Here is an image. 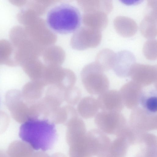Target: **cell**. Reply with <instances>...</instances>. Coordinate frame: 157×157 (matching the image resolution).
Returning a JSON list of instances; mask_svg holds the SVG:
<instances>
[{"label": "cell", "instance_id": "7a4b0ae2", "mask_svg": "<svg viewBox=\"0 0 157 157\" xmlns=\"http://www.w3.org/2000/svg\"><path fill=\"white\" fill-rule=\"evenodd\" d=\"M82 16L75 6L63 3L54 7L48 12L46 22L53 31L60 34L74 32L80 26Z\"/></svg>", "mask_w": 157, "mask_h": 157}, {"label": "cell", "instance_id": "484cf974", "mask_svg": "<svg viewBox=\"0 0 157 157\" xmlns=\"http://www.w3.org/2000/svg\"><path fill=\"white\" fill-rule=\"evenodd\" d=\"M51 156V157H67L64 154L60 152L55 153L52 155Z\"/></svg>", "mask_w": 157, "mask_h": 157}, {"label": "cell", "instance_id": "277c9868", "mask_svg": "<svg viewBox=\"0 0 157 157\" xmlns=\"http://www.w3.org/2000/svg\"><path fill=\"white\" fill-rule=\"evenodd\" d=\"M104 72L95 62L88 65L83 70L82 81L89 94L100 95L108 90L109 82Z\"/></svg>", "mask_w": 157, "mask_h": 157}, {"label": "cell", "instance_id": "44dd1931", "mask_svg": "<svg viewBox=\"0 0 157 157\" xmlns=\"http://www.w3.org/2000/svg\"><path fill=\"white\" fill-rule=\"evenodd\" d=\"M89 23L94 30L100 32L107 26L108 19L107 14L100 11L94 12L89 17Z\"/></svg>", "mask_w": 157, "mask_h": 157}, {"label": "cell", "instance_id": "4316f807", "mask_svg": "<svg viewBox=\"0 0 157 157\" xmlns=\"http://www.w3.org/2000/svg\"><path fill=\"white\" fill-rule=\"evenodd\" d=\"M0 157H9L7 155L3 152L0 151Z\"/></svg>", "mask_w": 157, "mask_h": 157}, {"label": "cell", "instance_id": "5b68a950", "mask_svg": "<svg viewBox=\"0 0 157 157\" xmlns=\"http://www.w3.org/2000/svg\"><path fill=\"white\" fill-rule=\"evenodd\" d=\"M94 122L98 129L105 133L117 136L128 122L120 112L102 111L95 116Z\"/></svg>", "mask_w": 157, "mask_h": 157}, {"label": "cell", "instance_id": "9a60e30c", "mask_svg": "<svg viewBox=\"0 0 157 157\" xmlns=\"http://www.w3.org/2000/svg\"><path fill=\"white\" fill-rule=\"evenodd\" d=\"M141 107L153 113L157 111V90L156 86H148L143 89L139 99Z\"/></svg>", "mask_w": 157, "mask_h": 157}, {"label": "cell", "instance_id": "ac0fdd59", "mask_svg": "<svg viewBox=\"0 0 157 157\" xmlns=\"http://www.w3.org/2000/svg\"><path fill=\"white\" fill-rule=\"evenodd\" d=\"M35 152L27 143L20 140H16L9 145L7 151L9 157H33Z\"/></svg>", "mask_w": 157, "mask_h": 157}, {"label": "cell", "instance_id": "8992f818", "mask_svg": "<svg viewBox=\"0 0 157 157\" xmlns=\"http://www.w3.org/2000/svg\"><path fill=\"white\" fill-rule=\"evenodd\" d=\"M128 122L135 133L142 134L157 129V115L138 106L132 109Z\"/></svg>", "mask_w": 157, "mask_h": 157}, {"label": "cell", "instance_id": "ffe728a7", "mask_svg": "<svg viewBox=\"0 0 157 157\" xmlns=\"http://www.w3.org/2000/svg\"><path fill=\"white\" fill-rule=\"evenodd\" d=\"M116 53L108 48H104L98 53L95 62L104 71L112 69L114 64Z\"/></svg>", "mask_w": 157, "mask_h": 157}, {"label": "cell", "instance_id": "8fae6325", "mask_svg": "<svg viewBox=\"0 0 157 157\" xmlns=\"http://www.w3.org/2000/svg\"><path fill=\"white\" fill-rule=\"evenodd\" d=\"M143 88L132 81L124 84L119 91L124 105L127 108L132 109L138 107Z\"/></svg>", "mask_w": 157, "mask_h": 157}, {"label": "cell", "instance_id": "4fadbf2b", "mask_svg": "<svg viewBox=\"0 0 157 157\" xmlns=\"http://www.w3.org/2000/svg\"><path fill=\"white\" fill-rule=\"evenodd\" d=\"M130 144L125 130L111 141L107 150L98 156L101 157H125Z\"/></svg>", "mask_w": 157, "mask_h": 157}, {"label": "cell", "instance_id": "cb8c5ba5", "mask_svg": "<svg viewBox=\"0 0 157 157\" xmlns=\"http://www.w3.org/2000/svg\"><path fill=\"white\" fill-rule=\"evenodd\" d=\"M134 157H157V155L144 147L140 146V150Z\"/></svg>", "mask_w": 157, "mask_h": 157}, {"label": "cell", "instance_id": "9c48e42d", "mask_svg": "<svg viewBox=\"0 0 157 157\" xmlns=\"http://www.w3.org/2000/svg\"><path fill=\"white\" fill-rule=\"evenodd\" d=\"M97 99L102 111L120 112L124 106L119 91L116 90H108L99 95Z\"/></svg>", "mask_w": 157, "mask_h": 157}, {"label": "cell", "instance_id": "d4e9b609", "mask_svg": "<svg viewBox=\"0 0 157 157\" xmlns=\"http://www.w3.org/2000/svg\"><path fill=\"white\" fill-rule=\"evenodd\" d=\"M33 157H51L44 151H41L35 152Z\"/></svg>", "mask_w": 157, "mask_h": 157}, {"label": "cell", "instance_id": "7c38bea8", "mask_svg": "<svg viewBox=\"0 0 157 157\" xmlns=\"http://www.w3.org/2000/svg\"><path fill=\"white\" fill-rule=\"evenodd\" d=\"M66 125L67 126L66 140L69 146L81 140L87 132L84 121L78 116L70 119Z\"/></svg>", "mask_w": 157, "mask_h": 157}, {"label": "cell", "instance_id": "e0dca14e", "mask_svg": "<svg viewBox=\"0 0 157 157\" xmlns=\"http://www.w3.org/2000/svg\"><path fill=\"white\" fill-rule=\"evenodd\" d=\"M78 104V113L84 118H91L98 113L99 108L97 99L93 97H84L80 99Z\"/></svg>", "mask_w": 157, "mask_h": 157}, {"label": "cell", "instance_id": "83f0119b", "mask_svg": "<svg viewBox=\"0 0 157 157\" xmlns=\"http://www.w3.org/2000/svg\"></svg>", "mask_w": 157, "mask_h": 157}, {"label": "cell", "instance_id": "ba28073f", "mask_svg": "<svg viewBox=\"0 0 157 157\" xmlns=\"http://www.w3.org/2000/svg\"><path fill=\"white\" fill-rule=\"evenodd\" d=\"M129 77L132 81L143 87L156 83L157 66L136 63L132 68Z\"/></svg>", "mask_w": 157, "mask_h": 157}, {"label": "cell", "instance_id": "2e32d148", "mask_svg": "<svg viewBox=\"0 0 157 157\" xmlns=\"http://www.w3.org/2000/svg\"><path fill=\"white\" fill-rule=\"evenodd\" d=\"M78 116L76 109L69 105L60 106L49 117L47 120L54 124H65L72 118Z\"/></svg>", "mask_w": 157, "mask_h": 157}, {"label": "cell", "instance_id": "603a6c76", "mask_svg": "<svg viewBox=\"0 0 157 157\" xmlns=\"http://www.w3.org/2000/svg\"><path fill=\"white\" fill-rule=\"evenodd\" d=\"M157 41L154 39H148L144 44L143 53L146 58L150 60H156L157 58Z\"/></svg>", "mask_w": 157, "mask_h": 157}, {"label": "cell", "instance_id": "5bb4252c", "mask_svg": "<svg viewBox=\"0 0 157 157\" xmlns=\"http://www.w3.org/2000/svg\"><path fill=\"white\" fill-rule=\"evenodd\" d=\"M114 28L117 33L125 37H129L134 35L138 30L136 22L129 17L119 16L116 17L113 21Z\"/></svg>", "mask_w": 157, "mask_h": 157}, {"label": "cell", "instance_id": "d6986e66", "mask_svg": "<svg viewBox=\"0 0 157 157\" xmlns=\"http://www.w3.org/2000/svg\"><path fill=\"white\" fill-rule=\"evenodd\" d=\"M157 17L144 15L141 22L140 29L141 33L145 38H154L157 34Z\"/></svg>", "mask_w": 157, "mask_h": 157}, {"label": "cell", "instance_id": "52a82bcc", "mask_svg": "<svg viewBox=\"0 0 157 157\" xmlns=\"http://www.w3.org/2000/svg\"><path fill=\"white\" fill-rule=\"evenodd\" d=\"M64 92L56 86H48L45 90L44 97L40 100L43 118L47 119L52 112L61 106L64 101Z\"/></svg>", "mask_w": 157, "mask_h": 157}, {"label": "cell", "instance_id": "7402d4cb", "mask_svg": "<svg viewBox=\"0 0 157 157\" xmlns=\"http://www.w3.org/2000/svg\"><path fill=\"white\" fill-rule=\"evenodd\" d=\"M81 96V90L79 88L74 86L64 91V101L69 105H74L78 104Z\"/></svg>", "mask_w": 157, "mask_h": 157}, {"label": "cell", "instance_id": "6da1fadb", "mask_svg": "<svg viewBox=\"0 0 157 157\" xmlns=\"http://www.w3.org/2000/svg\"><path fill=\"white\" fill-rule=\"evenodd\" d=\"M19 136L34 150L44 151L52 148L57 137L54 124L47 119L38 118L25 121L20 126Z\"/></svg>", "mask_w": 157, "mask_h": 157}, {"label": "cell", "instance_id": "3957f363", "mask_svg": "<svg viewBox=\"0 0 157 157\" xmlns=\"http://www.w3.org/2000/svg\"><path fill=\"white\" fill-rule=\"evenodd\" d=\"M111 141L106 135L98 129L86 132L83 137L70 146V157H93L106 151Z\"/></svg>", "mask_w": 157, "mask_h": 157}, {"label": "cell", "instance_id": "30bf717a", "mask_svg": "<svg viewBox=\"0 0 157 157\" xmlns=\"http://www.w3.org/2000/svg\"><path fill=\"white\" fill-rule=\"evenodd\" d=\"M136 58L131 52L123 50L116 53L112 70L119 77H129L132 68L136 63Z\"/></svg>", "mask_w": 157, "mask_h": 157}]
</instances>
